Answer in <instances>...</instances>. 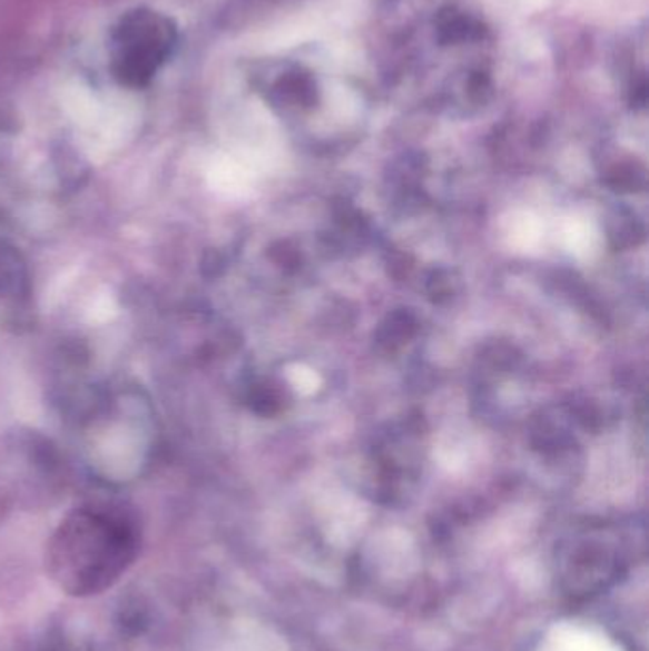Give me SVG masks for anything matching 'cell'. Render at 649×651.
<instances>
[{"label": "cell", "mask_w": 649, "mask_h": 651, "mask_svg": "<svg viewBox=\"0 0 649 651\" xmlns=\"http://www.w3.org/2000/svg\"><path fill=\"white\" fill-rule=\"evenodd\" d=\"M134 554V535L126 522L106 514L79 513L59 541L58 575L72 592H96L118 578Z\"/></svg>", "instance_id": "1"}, {"label": "cell", "mask_w": 649, "mask_h": 651, "mask_svg": "<svg viewBox=\"0 0 649 651\" xmlns=\"http://www.w3.org/2000/svg\"><path fill=\"white\" fill-rule=\"evenodd\" d=\"M176 21L155 8L139 7L120 16L109 34V69L130 90L149 86L176 52Z\"/></svg>", "instance_id": "2"}, {"label": "cell", "mask_w": 649, "mask_h": 651, "mask_svg": "<svg viewBox=\"0 0 649 651\" xmlns=\"http://www.w3.org/2000/svg\"><path fill=\"white\" fill-rule=\"evenodd\" d=\"M558 578L571 596H590L613 583L625 572V560L608 545L583 543L570 546L558 562Z\"/></svg>", "instance_id": "3"}, {"label": "cell", "mask_w": 649, "mask_h": 651, "mask_svg": "<svg viewBox=\"0 0 649 651\" xmlns=\"http://www.w3.org/2000/svg\"><path fill=\"white\" fill-rule=\"evenodd\" d=\"M26 280V269L20 264L18 254L0 248V292L20 294Z\"/></svg>", "instance_id": "4"}, {"label": "cell", "mask_w": 649, "mask_h": 651, "mask_svg": "<svg viewBox=\"0 0 649 651\" xmlns=\"http://www.w3.org/2000/svg\"><path fill=\"white\" fill-rule=\"evenodd\" d=\"M439 39L444 45H452V42H460V40L466 39V34L471 33V26L465 16H461L458 12L442 13L439 18Z\"/></svg>", "instance_id": "5"}]
</instances>
